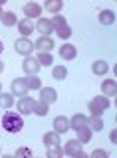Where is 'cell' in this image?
<instances>
[{"label": "cell", "instance_id": "6da1fadb", "mask_svg": "<svg viewBox=\"0 0 117 158\" xmlns=\"http://www.w3.org/2000/svg\"><path fill=\"white\" fill-rule=\"evenodd\" d=\"M2 127H4V131H8V132H20L22 127H24V121H22L20 115H16V113H4Z\"/></svg>", "mask_w": 117, "mask_h": 158}, {"label": "cell", "instance_id": "7a4b0ae2", "mask_svg": "<svg viewBox=\"0 0 117 158\" xmlns=\"http://www.w3.org/2000/svg\"><path fill=\"white\" fill-rule=\"evenodd\" d=\"M109 97H105V95H99V97H95L93 101H89V111H91V115H97V117H101L103 115V111H107L109 109Z\"/></svg>", "mask_w": 117, "mask_h": 158}, {"label": "cell", "instance_id": "3957f363", "mask_svg": "<svg viewBox=\"0 0 117 158\" xmlns=\"http://www.w3.org/2000/svg\"><path fill=\"white\" fill-rule=\"evenodd\" d=\"M64 152L70 156H76V158H85L87 154L81 150V142L80 140H67L66 146H64Z\"/></svg>", "mask_w": 117, "mask_h": 158}, {"label": "cell", "instance_id": "277c9868", "mask_svg": "<svg viewBox=\"0 0 117 158\" xmlns=\"http://www.w3.org/2000/svg\"><path fill=\"white\" fill-rule=\"evenodd\" d=\"M14 49H16V53L30 56L32 49H34V44H32V40H28V38H20V40H16V42H14Z\"/></svg>", "mask_w": 117, "mask_h": 158}, {"label": "cell", "instance_id": "5b68a950", "mask_svg": "<svg viewBox=\"0 0 117 158\" xmlns=\"http://www.w3.org/2000/svg\"><path fill=\"white\" fill-rule=\"evenodd\" d=\"M34 105H36V101H34L32 97H20V101H18V111H20V115H32L34 113Z\"/></svg>", "mask_w": 117, "mask_h": 158}, {"label": "cell", "instance_id": "8992f818", "mask_svg": "<svg viewBox=\"0 0 117 158\" xmlns=\"http://www.w3.org/2000/svg\"><path fill=\"white\" fill-rule=\"evenodd\" d=\"M28 93V83L24 77H16L12 81V95H18V97H24Z\"/></svg>", "mask_w": 117, "mask_h": 158}, {"label": "cell", "instance_id": "52a82bcc", "mask_svg": "<svg viewBox=\"0 0 117 158\" xmlns=\"http://www.w3.org/2000/svg\"><path fill=\"white\" fill-rule=\"evenodd\" d=\"M22 67H24V71H26L28 75H36L38 69H40V63H38V59H36V57L26 56V59L22 61Z\"/></svg>", "mask_w": 117, "mask_h": 158}, {"label": "cell", "instance_id": "ba28073f", "mask_svg": "<svg viewBox=\"0 0 117 158\" xmlns=\"http://www.w3.org/2000/svg\"><path fill=\"white\" fill-rule=\"evenodd\" d=\"M56 99H58L56 89H52V87H42V89H40V101H42V103H46V105H52Z\"/></svg>", "mask_w": 117, "mask_h": 158}, {"label": "cell", "instance_id": "9c48e42d", "mask_svg": "<svg viewBox=\"0 0 117 158\" xmlns=\"http://www.w3.org/2000/svg\"><path fill=\"white\" fill-rule=\"evenodd\" d=\"M36 30L42 34V36H48V38H50V34L54 32L52 20H48V18H40V20H38V24H36Z\"/></svg>", "mask_w": 117, "mask_h": 158}, {"label": "cell", "instance_id": "30bf717a", "mask_svg": "<svg viewBox=\"0 0 117 158\" xmlns=\"http://www.w3.org/2000/svg\"><path fill=\"white\" fill-rule=\"evenodd\" d=\"M54 131H56L58 135L67 132V131H70V121H67L66 117H56V118H54Z\"/></svg>", "mask_w": 117, "mask_h": 158}, {"label": "cell", "instance_id": "8fae6325", "mask_svg": "<svg viewBox=\"0 0 117 158\" xmlns=\"http://www.w3.org/2000/svg\"><path fill=\"white\" fill-rule=\"evenodd\" d=\"M24 14H26L28 18H38L42 14V6L40 4H36V2H28V4H24Z\"/></svg>", "mask_w": 117, "mask_h": 158}, {"label": "cell", "instance_id": "7c38bea8", "mask_svg": "<svg viewBox=\"0 0 117 158\" xmlns=\"http://www.w3.org/2000/svg\"><path fill=\"white\" fill-rule=\"evenodd\" d=\"M34 28H36V26L32 24V20H30V18H24V20H20V22H18V32H20L24 38L30 36V34L34 32Z\"/></svg>", "mask_w": 117, "mask_h": 158}, {"label": "cell", "instance_id": "4fadbf2b", "mask_svg": "<svg viewBox=\"0 0 117 158\" xmlns=\"http://www.w3.org/2000/svg\"><path fill=\"white\" fill-rule=\"evenodd\" d=\"M34 48L40 49V52H50V49L54 48V40L48 38V36H40V40L34 44Z\"/></svg>", "mask_w": 117, "mask_h": 158}, {"label": "cell", "instance_id": "5bb4252c", "mask_svg": "<svg viewBox=\"0 0 117 158\" xmlns=\"http://www.w3.org/2000/svg\"><path fill=\"white\" fill-rule=\"evenodd\" d=\"M77 56V49L76 46H72V44H64V46L60 48V57L62 59H74Z\"/></svg>", "mask_w": 117, "mask_h": 158}, {"label": "cell", "instance_id": "9a60e30c", "mask_svg": "<svg viewBox=\"0 0 117 158\" xmlns=\"http://www.w3.org/2000/svg\"><path fill=\"white\" fill-rule=\"evenodd\" d=\"M84 127H87V117H84V115H74V117H72L70 128H74V131L77 132L80 128H84Z\"/></svg>", "mask_w": 117, "mask_h": 158}, {"label": "cell", "instance_id": "2e32d148", "mask_svg": "<svg viewBox=\"0 0 117 158\" xmlns=\"http://www.w3.org/2000/svg\"><path fill=\"white\" fill-rule=\"evenodd\" d=\"M101 91H103V95L105 97H113L115 93H117V85H115V81L113 79H105L103 83H101Z\"/></svg>", "mask_w": 117, "mask_h": 158}, {"label": "cell", "instance_id": "e0dca14e", "mask_svg": "<svg viewBox=\"0 0 117 158\" xmlns=\"http://www.w3.org/2000/svg\"><path fill=\"white\" fill-rule=\"evenodd\" d=\"M99 22L103 24V26H111V24L115 22V12H113V10H101Z\"/></svg>", "mask_w": 117, "mask_h": 158}, {"label": "cell", "instance_id": "ac0fdd59", "mask_svg": "<svg viewBox=\"0 0 117 158\" xmlns=\"http://www.w3.org/2000/svg\"><path fill=\"white\" fill-rule=\"evenodd\" d=\"M91 71H93L95 75H105V73L109 71V65H107V61H103V59H97L93 65H91Z\"/></svg>", "mask_w": 117, "mask_h": 158}, {"label": "cell", "instance_id": "d6986e66", "mask_svg": "<svg viewBox=\"0 0 117 158\" xmlns=\"http://www.w3.org/2000/svg\"><path fill=\"white\" fill-rule=\"evenodd\" d=\"M44 144H46V146L60 144V135H58L56 131H54V132H46V135H44Z\"/></svg>", "mask_w": 117, "mask_h": 158}, {"label": "cell", "instance_id": "ffe728a7", "mask_svg": "<svg viewBox=\"0 0 117 158\" xmlns=\"http://www.w3.org/2000/svg\"><path fill=\"white\" fill-rule=\"evenodd\" d=\"M89 138H91V128L89 127H84V128H80V131H77V138H76V140H80L81 144L89 142Z\"/></svg>", "mask_w": 117, "mask_h": 158}, {"label": "cell", "instance_id": "44dd1931", "mask_svg": "<svg viewBox=\"0 0 117 158\" xmlns=\"http://www.w3.org/2000/svg\"><path fill=\"white\" fill-rule=\"evenodd\" d=\"M12 105H14V95L12 93H0V107L10 109Z\"/></svg>", "mask_w": 117, "mask_h": 158}, {"label": "cell", "instance_id": "7402d4cb", "mask_svg": "<svg viewBox=\"0 0 117 158\" xmlns=\"http://www.w3.org/2000/svg\"><path fill=\"white\" fill-rule=\"evenodd\" d=\"M52 75H54V79H58V81H64V79L67 77L66 65H56V67L52 69Z\"/></svg>", "mask_w": 117, "mask_h": 158}, {"label": "cell", "instance_id": "603a6c76", "mask_svg": "<svg viewBox=\"0 0 117 158\" xmlns=\"http://www.w3.org/2000/svg\"><path fill=\"white\" fill-rule=\"evenodd\" d=\"M62 6H64L62 0H46V4H44V8H46L48 12H60Z\"/></svg>", "mask_w": 117, "mask_h": 158}, {"label": "cell", "instance_id": "cb8c5ba5", "mask_svg": "<svg viewBox=\"0 0 117 158\" xmlns=\"http://www.w3.org/2000/svg\"><path fill=\"white\" fill-rule=\"evenodd\" d=\"M87 127L93 128V131H101L103 128V121H101V117L91 115V118H87Z\"/></svg>", "mask_w": 117, "mask_h": 158}, {"label": "cell", "instance_id": "d4e9b609", "mask_svg": "<svg viewBox=\"0 0 117 158\" xmlns=\"http://www.w3.org/2000/svg\"><path fill=\"white\" fill-rule=\"evenodd\" d=\"M36 59H38V63H40V65H52V63H54V57H52L50 52H40Z\"/></svg>", "mask_w": 117, "mask_h": 158}, {"label": "cell", "instance_id": "484cf974", "mask_svg": "<svg viewBox=\"0 0 117 158\" xmlns=\"http://www.w3.org/2000/svg\"><path fill=\"white\" fill-rule=\"evenodd\" d=\"M48 148V158H60L64 156V148L60 144H54V146H46Z\"/></svg>", "mask_w": 117, "mask_h": 158}, {"label": "cell", "instance_id": "4316f807", "mask_svg": "<svg viewBox=\"0 0 117 158\" xmlns=\"http://www.w3.org/2000/svg\"><path fill=\"white\" fill-rule=\"evenodd\" d=\"M24 79H26V83H28V89H42V81H40L38 75H28Z\"/></svg>", "mask_w": 117, "mask_h": 158}, {"label": "cell", "instance_id": "83f0119b", "mask_svg": "<svg viewBox=\"0 0 117 158\" xmlns=\"http://www.w3.org/2000/svg\"><path fill=\"white\" fill-rule=\"evenodd\" d=\"M2 24L4 26H14V24H16V14L14 12H2Z\"/></svg>", "mask_w": 117, "mask_h": 158}, {"label": "cell", "instance_id": "f1b7e54d", "mask_svg": "<svg viewBox=\"0 0 117 158\" xmlns=\"http://www.w3.org/2000/svg\"><path fill=\"white\" fill-rule=\"evenodd\" d=\"M48 107H50V105H46V103H42V101H36V105H34V113H36L38 117H46L48 115Z\"/></svg>", "mask_w": 117, "mask_h": 158}, {"label": "cell", "instance_id": "f546056e", "mask_svg": "<svg viewBox=\"0 0 117 158\" xmlns=\"http://www.w3.org/2000/svg\"><path fill=\"white\" fill-rule=\"evenodd\" d=\"M54 32L58 34V36H60L62 40H67L72 36V28L70 26H62V28H58V30H54Z\"/></svg>", "mask_w": 117, "mask_h": 158}, {"label": "cell", "instance_id": "4dcf8cb0", "mask_svg": "<svg viewBox=\"0 0 117 158\" xmlns=\"http://www.w3.org/2000/svg\"><path fill=\"white\" fill-rule=\"evenodd\" d=\"M52 26H54V30H58V28H62V26H67V22H66L64 16H54L52 18Z\"/></svg>", "mask_w": 117, "mask_h": 158}, {"label": "cell", "instance_id": "1f68e13d", "mask_svg": "<svg viewBox=\"0 0 117 158\" xmlns=\"http://www.w3.org/2000/svg\"><path fill=\"white\" fill-rule=\"evenodd\" d=\"M22 156H32V150H30V148H18V150H16V158H22Z\"/></svg>", "mask_w": 117, "mask_h": 158}, {"label": "cell", "instance_id": "d6a6232c", "mask_svg": "<svg viewBox=\"0 0 117 158\" xmlns=\"http://www.w3.org/2000/svg\"><path fill=\"white\" fill-rule=\"evenodd\" d=\"M91 156H93V158H107V152L105 150H93Z\"/></svg>", "mask_w": 117, "mask_h": 158}, {"label": "cell", "instance_id": "836d02e7", "mask_svg": "<svg viewBox=\"0 0 117 158\" xmlns=\"http://www.w3.org/2000/svg\"><path fill=\"white\" fill-rule=\"evenodd\" d=\"M109 140H111V144H115V142H117V132H115V131H111V135H109Z\"/></svg>", "mask_w": 117, "mask_h": 158}, {"label": "cell", "instance_id": "e575fe53", "mask_svg": "<svg viewBox=\"0 0 117 158\" xmlns=\"http://www.w3.org/2000/svg\"><path fill=\"white\" fill-rule=\"evenodd\" d=\"M2 71H4V63L0 61V73H2Z\"/></svg>", "mask_w": 117, "mask_h": 158}, {"label": "cell", "instance_id": "d590c367", "mask_svg": "<svg viewBox=\"0 0 117 158\" xmlns=\"http://www.w3.org/2000/svg\"><path fill=\"white\" fill-rule=\"evenodd\" d=\"M2 49H4V46H2V42H0V53H2Z\"/></svg>", "mask_w": 117, "mask_h": 158}, {"label": "cell", "instance_id": "8d00e7d4", "mask_svg": "<svg viewBox=\"0 0 117 158\" xmlns=\"http://www.w3.org/2000/svg\"><path fill=\"white\" fill-rule=\"evenodd\" d=\"M0 18H2V6H0Z\"/></svg>", "mask_w": 117, "mask_h": 158}, {"label": "cell", "instance_id": "74e56055", "mask_svg": "<svg viewBox=\"0 0 117 158\" xmlns=\"http://www.w3.org/2000/svg\"><path fill=\"white\" fill-rule=\"evenodd\" d=\"M0 93H2V89H0Z\"/></svg>", "mask_w": 117, "mask_h": 158}]
</instances>
